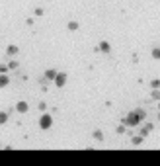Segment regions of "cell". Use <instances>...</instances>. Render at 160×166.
I'll return each instance as SVG.
<instances>
[{
	"label": "cell",
	"instance_id": "1",
	"mask_svg": "<svg viewBox=\"0 0 160 166\" xmlns=\"http://www.w3.org/2000/svg\"><path fill=\"white\" fill-rule=\"evenodd\" d=\"M121 121H123V125H125V127H137L143 119L139 117V113H137V111H129Z\"/></svg>",
	"mask_w": 160,
	"mask_h": 166
},
{
	"label": "cell",
	"instance_id": "2",
	"mask_svg": "<svg viewBox=\"0 0 160 166\" xmlns=\"http://www.w3.org/2000/svg\"><path fill=\"white\" fill-rule=\"evenodd\" d=\"M51 125H53V115H51V113H43L41 119H39V127L45 131V129H51Z\"/></svg>",
	"mask_w": 160,
	"mask_h": 166
},
{
	"label": "cell",
	"instance_id": "3",
	"mask_svg": "<svg viewBox=\"0 0 160 166\" xmlns=\"http://www.w3.org/2000/svg\"><path fill=\"white\" fill-rule=\"evenodd\" d=\"M53 82H55L57 88H63V86L67 84V73H57L55 78H53Z\"/></svg>",
	"mask_w": 160,
	"mask_h": 166
},
{
	"label": "cell",
	"instance_id": "4",
	"mask_svg": "<svg viewBox=\"0 0 160 166\" xmlns=\"http://www.w3.org/2000/svg\"><path fill=\"white\" fill-rule=\"evenodd\" d=\"M27 110H30V106H27V102H24V100L16 104V111L18 113H27Z\"/></svg>",
	"mask_w": 160,
	"mask_h": 166
},
{
	"label": "cell",
	"instance_id": "5",
	"mask_svg": "<svg viewBox=\"0 0 160 166\" xmlns=\"http://www.w3.org/2000/svg\"><path fill=\"white\" fill-rule=\"evenodd\" d=\"M96 51H101V53H110V51H111V45H110L107 41H101L100 45L96 47Z\"/></svg>",
	"mask_w": 160,
	"mask_h": 166
},
{
	"label": "cell",
	"instance_id": "6",
	"mask_svg": "<svg viewBox=\"0 0 160 166\" xmlns=\"http://www.w3.org/2000/svg\"><path fill=\"white\" fill-rule=\"evenodd\" d=\"M152 129H154V125H152V123H144V127L141 129V133H139V135H143V137H147L148 133H152Z\"/></svg>",
	"mask_w": 160,
	"mask_h": 166
},
{
	"label": "cell",
	"instance_id": "7",
	"mask_svg": "<svg viewBox=\"0 0 160 166\" xmlns=\"http://www.w3.org/2000/svg\"><path fill=\"white\" fill-rule=\"evenodd\" d=\"M8 84H10V78H8V74H2V73H0V88H6Z\"/></svg>",
	"mask_w": 160,
	"mask_h": 166
},
{
	"label": "cell",
	"instance_id": "8",
	"mask_svg": "<svg viewBox=\"0 0 160 166\" xmlns=\"http://www.w3.org/2000/svg\"><path fill=\"white\" fill-rule=\"evenodd\" d=\"M143 141H144V137H143V135H135L133 139H131V145L139 147V145H143Z\"/></svg>",
	"mask_w": 160,
	"mask_h": 166
},
{
	"label": "cell",
	"instance_id": "9",
	"mask_svg": "<svg viewBox=\"0 0 160 166\" xmlns=\"http://www.w3.org/2000/svg\"><path fill=\"white\" fill-rule=\"evenodd\" d=\"M55 74H57V70H55V69H47V70H45V80H51V82H53Z\"/></svg>",
	"mask_w": 160,
	"mask_h": 166
},
{
	"label": "cell",
	"instance_id": "10",
	"mask_svg": "<svg viewBox=\"0 0 160 166\" xmlns=\"http://www.w3.org/2000/svg\"><path fill=\"white\" fill-rule=\"evenodd\" d=\"M6 53H8L10 57H14V55H18V53H20V49H18L16 45H8V49H6Z\"/></svg>",
	"mask_w": 160,
	"mask_h": 166
},
{
	"label": "cell",
	"instance_id": "11",
	"mask_svg": "<svg viewBox=\"0 0 160 166\" xmlns=\"http://www.w3.org/2000/svg\"><path fill=\"white\" fill-rule=\"evenodd\" d=\"M92 137H94V139H96V141H104V133H101L100 129H96V131L92 133Z\"/></svg>",
	"mask_w": 160,
	"mask_h": 166
},
{
	"label": "cell",
	"instance_id": "12",
	"mask_svg": "<svg viewBox=\"0 0 160 166\" xmlns=\"http://www.w3.org/2000/svg\"><path fill=\"white\" fill-rule=\"evenodd\" d=\"M67 27H68L70 31H76L80 26H78V21H68V24H67Z\"/></svg>",
	"mask_w": 160,
	"mask_h": 166
},
{
	"label": "cell",
	"instance_id": "13",
	"mask_svg": "<svg viewBox=\"0 0 160 166\" xmlns=\"http://www.w3.org/2000/svg\"><path fill=\"white\" fill-rule=\"evenodd\" d=\"M8 121V111H0V125H4Z\"/></svg>",
	"mask_w": 160,
	"mask_h": 166
},
{
	"label": "cell",
	"instance_id": "14",
	"mask_svg": "<svg viewBox=\"0 0 160 166\" xmlns=\"http://www.w3.org/2000/svg\"><path fill=\"white\" fill-rule=\"evenodd\" d=\"M150 98H152V100H160V90H158V88H152Z\"/></svg>",
	"mask_w": 160,
	"mask_h": 166
},
{
	"label": "cell",
	"instance_id": "15",
	"mask_svg": "<svg viewBox=\"0 0 160 166\" xmlns=\"http://www.w3.org/2000/svg\"><path fill=\"white\" fill-rule=\"evenodd\" d=\"M135 111L139 113V117H141V119H147V111H144L143 107H139V110H135Z\"/></svg>",
	"mask_w": 160,
	"mask_h": 166
},
{
	"label": "cell",
	"instance_id": "16",
	"mask_svg": "<svg viewBox=\"0 0 160 166\" xmlns=\"http://www.w3.org/2000/svg\"><path fill=\"white\" fill-rule=\"evenodd\" d=\"M152 59H160V49L158 47L152 49Z\"/></svg>",
	"mask_w": 160,
	"mask_h": 166
},
{
	"label": "cell",
	"instance_id": "17",
	"mask_svg": "<svg viewBox=\"0 0 160 166\" xmlns=\"http://www.w3.org/2000/svg\"><path fill=\"white\" fill-rule=\"evenodd\" d=\"M115 131H117L119 135H123V133H125V131H127V127H125V125H123V123H121V125H119L117 129H115Z\"/></svg>",
	"mask_w": 160,
	"mask_h": 166
},
{
	"label": "cell",
	"instance_id": "18",
	"mask_svg": "<svg viewBox=\"0 0 160 166\" xmlns=\"http://www.w3.org/2000/svg\"><path fill=\"white\" fill-rule=\"evenodd\" d=\"M33 14H35V16H43V14H45V10H43V8H35Z\"/></svg>",
	"mask_w": 160,
	"mask_h": 166
},
{
	"label": "cell",
	"instance_id": "19",
	"mask_svg": "<svg viewBox=\"0 0 160 166\" xmlns=\"http://www.w3.org/2000/svg\"><path fill=\"white\" fill-rule=\"evenodd\" d=\"M8 69H12V70L18 69V61H10V63H8Z\"/></svg>",
	"mask_w": 160,
	"mask_h": 166
},
{
	"label": "cell",
	"instance_id": "20",
	"mask_svg": "<svg viewBox=\"0 0 160 166\" xmlns=\"http://www.w3.org/2000/svg\"><path fill=\"white\" fill-rule=\"evenodd\" d=\"M0 73H2V74L8 73V64H0Z\"/></svg>",
	"mask_w": 160,
	"mask_h": 166
},
{
	"label": "cell",
	"instance_id": "21",
	"mask_svg": "<svg viewBox=\"0 0 160 166\" xmlns=\"http://www.w3.org/2000/svg\"><path fill=\"white\" fill-rule=\"evenodd\" d=\"M150 88H160V80H152L150 82Z\"/></svg>",
	"mask_w": 160,
	"mask_h": 166
},
{
	"label": "cell",
	"instance_id": "22",
	"mask_svg": "<svg viewBox=\"0 0 160 166\" xmlns=\"http://www.w3.org/2000/svg\"><path fill=\"white\" fill-rule=\"evenodd\" d=\"M37 107H39V110H41V111H45V110H47V104H45V102H41V104H39Z\"/></svg>",
	"mask_w": 160,
	"mask_h": 166
},
{
	"label": "cell",
	"instance_id": "23",
	"mask_svg": "<svg viewBox=\"0 0 160 166\" xmlns=\"http://www.w3.org/2000/svg\"><path fill=\"white\" fill-rule=\"evenodd\" d=\"M0 149H2V145H0Z\"/></svg>",
	"mask_w": 160,
	"mask_h": 166
}]
</instances>
